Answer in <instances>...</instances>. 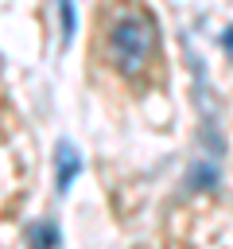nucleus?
<instances>
[{"instance_id":"f257e3e1","label":"nucleus","mask_w":233,"mask_h":249,"mask_svg":"<svg viewBox=\"0 0 233 249\" xmlns=\"http://www.w3.org/2000/svg\"><path fill=\"white\" fill-rule=\"evenodd\" d=\"M155 19L148 12H120L109 27V54L124 78H136L155 54Z\"/></svg>"},{"instance_id":"f03ea898","label":"nucleus","mask_w":233,"mask_h":249,"mask_svg":"<svg viewBox=\"0 0 233 249\" xmlns=\"http://www.w3.org/2000/svg\"><path fill=\"white\" fill-rule=\"evenodd\" d=\"M78 171H82V156L74 152L70 140H62V144L54 148V187H58V195L70 191V183H74Z\"/></svg>"},{"instance_id":"7ed1b4c3","label":"nucleus","mask_w":233,"mask_h":249,"mask_svg":"<svg viewBox=\"0 0 233 249\" xmlns=\"http://www.w3.org/2000/svg\"><path fill=\"white\" fill-rule=\"evenodd\" d=\"M214 183H217V160H202V163H194L190 175H186V191H206V187H214Z\"/></svg>"},{"instance_id":"20e7f679","label":"nucleus","mask_w":233,"mask_h":249,"mask_svg":"<svg viewBox=\"0 0 233 249\" xmlns=\"http://www.w3.org/2000/svg\"><path fill=\"white\" fill-rule=\"evenodd\" d=\"M54 245H58V226L54 222L31 226V249H54Z\"/></svg>"},{"instance_id":"39448f33","label":"nucleus","mask_w":233,"mask_h":249,"mask_svg":"<svg viewBox=\"0 0 233 249\" xmlns=\"http://www.w3.org/2000/svg\"><path fill=\"white\" fill-rule=\"evenodd\" d=\"M58 4V16H62V43L74 39V4L70 0H54Z\"/></svg>"},{"instance_id":"423d86ee","label":"nucleus","mask_w":233,"mask_h":249,"mask_svg":"<svg viewBox=\"0 0 233 249\" xmlns=\"http://www.w3.org/2000/svg\"><path fill=\"white\" fill-rule=\"evenodd\" d=\"M221 47H225V54L233 58V27H225V35H221Z\"/></svg>"}]
</instances>
